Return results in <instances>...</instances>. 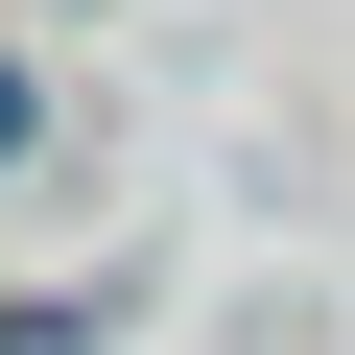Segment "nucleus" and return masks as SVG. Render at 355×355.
<instances>
[{
    "mask_svg": "<svg viewBox=\"0 0 355 355\" xmlns=\"http://www.w3.org/2000/svg\"><path fill=\"white\" fill-rule=\"evenodd\" d=\"M0 142H24V71H0Z\"/></svg>",
    "mask_w": 355,
    "mask_h": 355,
    "instance_id": "1",
    "label": "nucleus"
}]
</instances>
